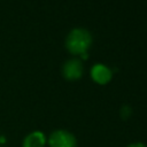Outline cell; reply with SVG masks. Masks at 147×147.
Masks as SVG:
<instances>
[{"label":"cell","mask_w":147,"mask_h":147,"mask_svg":"<svg viewBox=\"0 0 147 147\" xmlns=\"http://www.w3.org/2000/svg\"><path fill=\"white\" fill-rule=\"evenodd\" d=\"M92 78L96 82V83H99V84H106V83H108L109 80H110V78H111V72H110V70L107 68V67H105V65H102V64H96V65H94L93 68H92Z\"/></svg>","instance_id":"obj_5"},{"label":"cell","mask_w":147,"mask_h":147,"mask_svg":"<svg viewBox=\"0 0 147 147\" xmlns=\"http://www.w3.org/2000/svg\"><path fill=\"white\" fill-rule=\"evenodd\" d=\"M63 74L65 78L68 79H77L83 74V68L79 61L77 60H70L68 61L63 67Z\"/></svg>","instance_id":"obj_3"},{"label":"cell","mask_w":147,"mask_h":147,"mask_svg":"<svg viewBox=\"0 0 147 147\" xmlns=\"http://www.w3.org/2000/svg\"><path fill=\"white\" fill-rule=\"evenodd\" d=\"M49 147H77V140L72 133L65 130H56L48 138Z\"/></svg>","instance_id":"obj_2"},{"label":"cell","mask_w":147,"mask_h":147,"mask_svg":"<svg viewBox=\"0 0 147 147\" xmlns=\"http://www.w3.org/2000/svg\"><path fill=\"white\" fill-rule=\"evenodd\" d=\"M91 45V34L83 29L72 30L67 38V47L71 53L83 54Z\"/></svg>","instance_id":"obj_1"},{"label":"cell","mask_w":147,"mask_h":147,"mask_svg":"<svg viewBox=\"0 0 147 147\" xmlns=\"http://www.w3.org/2000/svg\"><path fill=\"white\" fill-rule=\"evenodd\" d=\"M127 147H146L142 142H133V144H130Z\"/></svg>","instance_id":"obj_6"},{"label":"cell","mask_w":147,"mask_h":147,"mask_svg":"<svg viewBox=\"0 0 147 147\" xmlns=\"http://www.w3.org/2000/svg\"><path fill=\"white\" fill-rule=\"evenodd\" d=\"M46 144V137L40 131H33L29 133L23 140V147H44Z\"/></svg>","instance_id":"obj_4"}]
</instances>
